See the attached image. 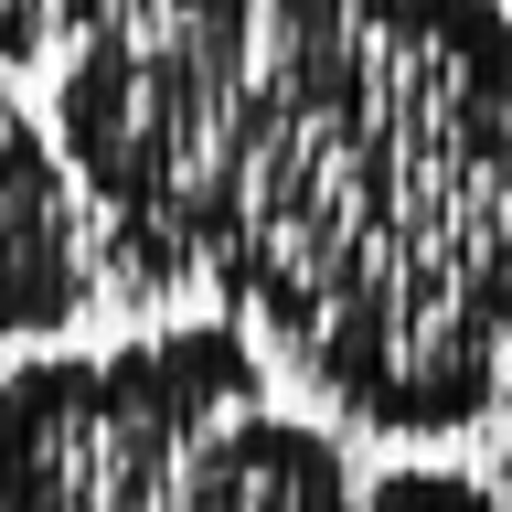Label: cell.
<instances>
[{
  "label": "cell",
  "mask_w": 512,
  "mask_h": 512,
  "mask_svg": "<svg viewBox=\"0 0 512 512\" xmlns=\"http://www.w3.org/2000/svg\"><path fill=\"white\" fill-rule=\"evenodd\" d=\"M96 224L43 107L0 118V342H64L96 310Z\"/></svg>",
  "instance_id": "3957f363"
},
{
  "label": "cell",
  "mask_w": 512,
  "mask_h": 512,
  "mask_svg": "<svg viewBox=\"0 0 512 512\" xmlns=\"http://www.w3.org/2000/svg\"><path fill=\"white\" fill-rule=\"evenodd\" d=\"M11 107H22V75H11V64H0V118H11Z\"/></svg>",
  "instance_id": "8992f818"
},
{
  "label": "cell",
  "mask_w": 512,
  "mask_h": 512,
  "mask_svg": "<svg viewBox=\"0 0 512 512\" xmlns=\"http://www.w3.org/2000/svg\"><path fill=\"white\" fill-rule=\"evenodd\" d=\"M363 512H512V491L459 459H395V470H363Z\"/></svg>",
  "instance_id": "277c9868"
},
{
  "label": "cell",
  "mask_w": 512,
  "mask_h": 512,
  "mask_svg": "<svg viewBox=\"0 0 512 512\" xmlns=\"http://www.w3.org/2000/svg\"><path fill=\"white\" fill-rule=\"evenodd\" d=\"M0 512H363V470L214 310L107 352L32 342L0 374Z\"/></svg>",
  "instance_id": "7a4b0ae2"
},
{
  "label": "cell",
  "mask_w": 512,
  "mask_h": 512,
  "mask_svg": "<svg viewBox=\"0 0 512 512\" xmlns=\"http://www.w3.org/2000/svg\"><path fill=\"white\" fill-rule=\"evenodd\" d=\"M480 427H491V480L512 491V374H502V395H491V416H480Z\"/></svg>",
  "instance_id": "5b68a950"
},
{
  "label": "cell",
  "mask_w": 512,
  "mask_h": 512,
  "mask_svg": "<svg viewBox=\"0 0 512 512\" xmlns=\"http://www.w3.org/2000/svg\"><path fill=\"white\" fill-rule=\"evenodd\" d=\"M118 299L214 288L352 438L512 374V0H0Z\"/></svg>",
  "instance_id": "6da1fadb"
}]
</instances>
